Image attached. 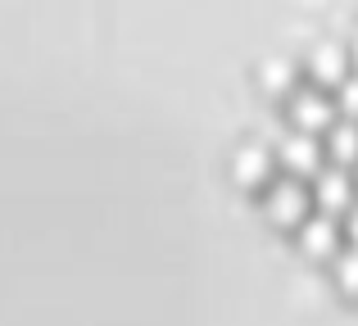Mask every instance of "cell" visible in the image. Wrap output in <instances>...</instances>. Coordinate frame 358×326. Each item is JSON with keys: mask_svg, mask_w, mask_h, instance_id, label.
Masks as SVG:
<instances>
[{"mask_svg": "<svg viewBox=\"0 0 358 326\" xmlns=\"http://www.w3.org/2000/svg\"><path fill=\"white\" fill-rule=\"evenodd\" d=\"M263 209H268V218L277 227H299L313 213V191L299 177H272L263 186Z\"/></svg>", "mask_w": 358, "mask_h": 326, "instance_id": "1", "label": "cell"}, {"mask_svg": "<svg viewBox=\"0 0 358 326\" xmlns=\"http://www.w3.org/2000/svg\"><path fill=\"white\" fill-rule=\"evenodd\" d=\"M341 118V109H336V96L327 87H317V82H304V87L290 91V123L304 127V132H317L322 136L327 127Z\"/></svg>", "mask_w": 358, "mask_h": 326, "instance_id": "2", "label": "cell"}, {"mask_svg": "<svg viewBox=\"0 0 358 326\" xmlns=\"http://www.w3.org/2000/svg\"><path fill=\"white\" fill-rule=\"evenodd\" d=\"M350 45L345 41H331V36H317L313 45H308L304 54V73L308 82H317V87H341L345 73H350Z\"/></svg>", "mask_w": 358, "mask_h": 326, "instance_id": "3", "label": "cell"}, {"mask_svg": "<svg viewBox=\"0 0 358 326\" xmlns=\"http://www.w3.org/2000/svg\"><path fill=\"white\" fill-rule=\"evenodd\" d=\"M317 181H313V200H317V209L322 213H350L354 209V172L350 168H341V163H331V168H317Z\"/></svg>", "mask_w": 358, "mask_h": 326, "instance_id": "4", "label": "cell"}, {"mask_svg": "<svg viewBox=\"0 0 358 326\" xmlns=\"http://www.w3.org/2000/svg\"><path fill=\"white\" fill-rule=\"evenodd\" d=\"M281 163L290 168V177H308V172H317L322 168V154H327V145H322V136L317 132H304V127H290L286 136H281Z\"/></svg>", "mask_w": 358, "mask_h": 326, "instance_id": "5", "label": "cell"}, {"mask_svg": "<svg viewBox=\"0 0 358 326\" xmlns=\"http://www.w3.org/2000/svg\"><path fill=\"white\" fill-rule=\"evenodd\" d=\"M299 249H304L308 258H336L341 254V222L331 218V213H308L304 222H299Z\"/></svg>", "mask_w": 358, "mask_h": 326, "instance_id": "6", "label": "cell"}, {"mask_svg": "<svg viewBox=\"0 0 358 326\" xmlns=\"http://www.w3.org/2000/svg\"><path fill=\"white\" fill-rule=\"evenodd\" d=\"M231 172H236L241 186H268L272 181V150L263 141H245L231 159Z\"/></svg>", "mask_w": 358, "mask_h": 326, "instance_id": "7", "label": "cell"}, {"mask_svg": "<svg viewBox=\"0 0 358 326\" xmlns=\"http://www.w3.org/2000/svg\"><path fill=\"white\" fill-rule=\"evenodd\" d=\"M327 154H331V163L341 168H358V118H336L331 127H327Z\"/></svg>", "mask_w": 358, "mask_h": 326, "instance_id": "8", "label": "cell"}, {"mask_svg": "<svg viewBox=\"0 0 358 326\" xmlns=\"http://www.w3.org/2000/svg\"><path fill=\"white\" fill-rule=\"evenodd\" d=\"M295 77H299V68L286 59V54H272V59H263V73H259V82L268 91H295Z\"/></svg>", "mask_w": 358, "mask_h": 326, "instance_id": "9", "label": "cell"}, {"mask_svg": "<svg viewBox=\"0 0 358 326\" xmlns=\"http://www.w3.org/2000/svg\"><path fill=\"white\" fill-rule=\"evenodd\" d=\"M336 286H341L350 299H358V245H345L336 254Z\"/></svg>", "mask_w": 358, "mask_h": 326, "instance_id": "10", "label": "cell"}, {"mask_svg": "<svg viewBox=\"0 0 358 326\" xmlns=\"http://www.w3.org/2000/svg\"><path fill=\"white\" fill-rule=\"evenodd\" d=\"M336 109H341V118H358V68H350L336 87Z\"/></svg>", "mask_w": 358, "mask_h": 326, "instance_id": "11", "label": "cell"}, {"mask_svg": "<svg viewBox=\"0 0 358 326\" xmlns=\"http://www.w3.org/2000/svg\"><path fill=\"white\" fill-rule=\"evenodd\" d=\"M345 236H350V245H358V204L345 213Z\"/></svg>", "mask_w": 358, "mask_h": 326, "instance_id": "12", "label": "cell"}, {"mask_svg": "<svg viewBox=\"0 0 358 326\" xmlns=\"http://www.w3.org/2000/svg\"><path fill=\"white\" fill-rule=\"evenodd\" d=\"M350 59H354V68H358V32H354V41H350Z\"/></svg>", "mask_w": 358, "mask_h": 326, "instance_id": "13", "label": "cell"}]
</instances>
